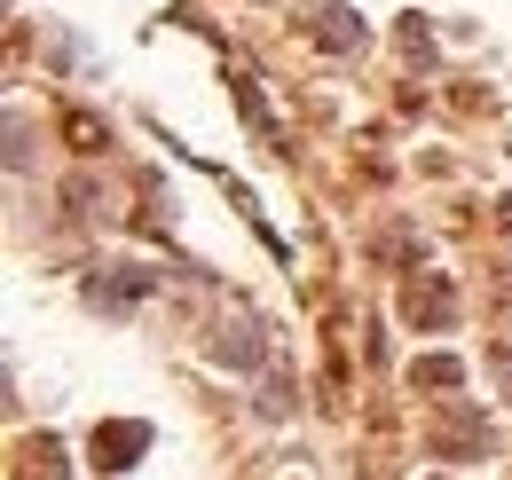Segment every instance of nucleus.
<instances>
[{"mask_svg": "<svg viewBox=\"0 0 512 480\" xmlns=\"http://www.w3.org/2000/svg\"><path fill=\"white\" fill-rule=\"evenodd\" d=\"M142 449H150V425H103V433H95V465H103V473H127Z\"/></svg>", "mask_w": 512, "mask_h": 480, "instance_id": "obj_1", "label": "nucleus"}, {"mask_svg": "<svg viewBox=\"0 0 512 480\" xmlns=\"http://www.w3.org/2000/svg\"><path fill=\"white\" fill-rule=\"evenodd\" d=\"M402 315H410V323H426V331H442L449 315H457V292H449L442 276H426V284H410V300H402Z\"/></svg>", "mask_w": 512, "mask_h": 480, "instance_id": "obj_2", "label": "nucleus"}, {"mask_svg": "<svg viewBox=\"0 0 512 480\" xmlns=\"http://www.w3.org/2000/svg\"><path fill=\"white\" fill-rule=\"evenodd\" d=\"M418 378H426V386H457V362L434 355V362H418Z\"/></svg>", "mask_w": 512, "mask_h": 480, "instance_id": "obj_3", "label": "nucleus"}]
</instances>
